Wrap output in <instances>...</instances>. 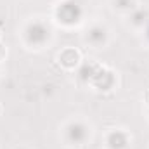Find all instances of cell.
Returning <instances> with one entry per match:
<instances>
[{"instance_id": "6da1fadb", "label": "cell", "mask_w": 149, "mask_h": 149, "mask_svg": "<svg viewBox=\"0 0 149 149\" xmlns=\"http://www.w3.org/2000/svg\"><path fill=\"white\" fill-rule=\"evenodd\" d=\"M0 113H2V106H0Z\"/></svg>"}]
</instances>
